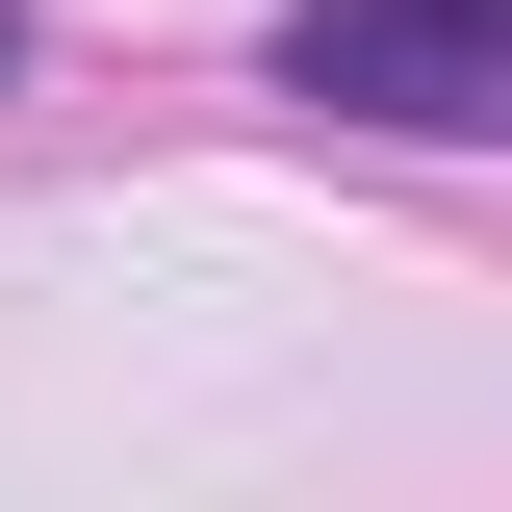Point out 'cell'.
<instances>
[{
    "label": "cell",
    "instance_id": "cell-2",
    "mask_svg": "<svg viewBox=\"0 0 512 512\" xmlns=\"http://www.w3.org/2000/svg\"><path fill=\"white\" fill-rule=\"evenodd\" d=\"M0 77H26V26H0Z\"/></svg>",
    "mask_w": 512,
    "mask_h": 512
},
{
    "label": "cell",
    "instance_id": "cell-1",
    "mask_svg": "<svg viewBox=\"0 0 512 512\" xmlns=\"http://www.w3.org/2000/svg\"><path fill=\"white\" fill-rule=\"evenodd\" d=\"M282 103H359V128H461V154H512V0H308V26H282Z\"/></svg>",
    "mask_w": 512,
    "mask_h": 512
}]
</instances>
